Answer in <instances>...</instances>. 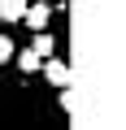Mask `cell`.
Instances as JSON below:
<instances>
[{
	"label": "cell",
	"mask_w": 126,
	"mask_h": 130,
	"mask_svg": "<svg viewBox=\"0 0 126 130\" xmlns=\"http://www.w3.org/2000/svg\"><path fill=\"white\" fill-rule=\"evenodd\" d=\"M13 52H18V48H13ZM18 65H22L26 74H35L39 65H44V52H35V48H22V52H18Z\"/></svg>",
	"instance_id": "obj_3"
},
{
	"label": "cell",
	"mask_w": 126,
	"mask_h": 130,
	"mask_svg": "<svg viewBox=\"0 0 126 130\" xmlns=\"http://www.w3.org/2000/svg\"><path fill=\"white\" fill-rule=\"evenodd\" d=\"M44 74H48L52 87H65V83H70V65H65V61H48V65H44Z\"/></svg>",
	"instance_id": "obj_2"
},
{
	"label": "cell",
	"mask_w": 126,
	"mask_h": 130,
	"mask_svg": "<svg viewBox=\"0 0 126 130\" xmlns=\"http://www.w3.org/2000/svg\"><path fill=\"white\" fill-rule=\"evenodd\" d=\"M9 56H13V39H9V35H0V65H5Z\"/></svg>",
	"instance_id": "obj_5"
},
{
	"label": "cell",
	"mask_w": 126,
	"mask_h": 130,
	"mask_svg": "<svg viewBox=\"0 0 126 130\" xmlns=\"http://www.w3.org/2000/svg\"><path fill=\"white\" fill-rule=\"evenodd\" d=\"M48 18H52V9H48V5H26V13H22V22H26L31 30H44V26H48Z\"/></svg>",
	"instance_id": "obj_1"
},
{
	"label": "cell",
	"mask_w": 126,
	"mask_h": 130,
	"mask_svg": "<svg viewBox=\"0 0 126 130\" xmlns=\"http://www.w3.org/2000/svg\"><path fill=\"white\" fill-rule=\"evenodd\" d=\"M22 13H26V0H0V18L5 22H22Z\"/></svg>",
	"instance_id": "obj_4"
},
{
	"label": "cell",
	"mask_w": 126,
	"mask_h": 130,
	"mask_svg": "<svg viewBox=\"0 0 126 130\" xmlns=\"http://www.w3.org/2000/svg\"><path fill=\"white\" fill-rule=\"evenodd\" d=\"M31 48H35V52H44V56H48V52H52V39H48V35H39V39H35V43H31Z\"/></svg>",
	"instance_id": "obj_6"
}]
</instances>
